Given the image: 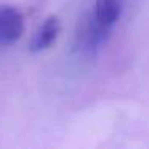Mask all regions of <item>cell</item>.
<instances>
[{
	"label": "cell",
	"instance_id": "obj_1",
	"mask_svg": "<svg viewBox=\"0 0 149 149\" xmlns=\"http://www.w3.org/2000/svg\"><path fill=\"white\" fill-rule=\"evenodd\" d=\"M24 32V16L16 7L0 5V43L10 45Z\"/></svg>",
	"mask_w": 149,
	"mask_h": 149
},
{
	"label": "cell",
	"instance_id": "obj_2",
	"mask_svg": "<svg viewBox=\"0 0 149 149\" xmlns=\"http://www.w3.org/2000/svg\"><path fill=\"white\" fill-rule=\"evenodd\" d=\"M111 31L112 27L106 26V24H101L93 15L85 19V23L80 27V34H79V42L84 48L87 50H96L98 47H101L111 36Z\"/></svg>",
	"mask_w": 149,
	"mask_h": 149
},
{
	"label": "cell",
	"instance_id": "obj_3",
	"mask_svg": "<svg viewBox=\"0 0 149 149\" xmlns=\"http://www.w3.org/2000/svg\"><path fill=\"white\" fill-rule=\"evenodd\" d=\"M59 31H61V23H59L58 16H48L42 23V26L37 29L36 36H34L32 42H31V52L37 53V52L50 48L52 43L58 37Z\"/></svg>",
	"mask_w": 149,
	"mask_h": 149
},
{
	"label": "cell",
	"instance_id": "obj_4",
	"mask_svg": "<svg viewBox=\"0 0 149 149\" xmlns=\"http://www.w3.org/2000/svg\"><path fill=\"white\" fill-rule=\"evenodd\" d=\"M122 13V0H96L93 16L101 24L114 27Z\"/></svg>",
	"mask_w": 149,
	"mask_h": 149
}]
</instances>
